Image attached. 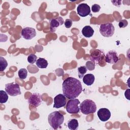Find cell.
I'll return each mask as SVG.
<instances>
[{"instance_id":"1","label":"cell","mask_w":130,"mask_h":130,"mask_svg":"<svg viewBox=\"0 0 130 130\" xmlns=\"http://www.w3.org/2000/svg\"><path fill=\"white\" fill-rule=\"evenodd\" d=\"M62 89L63 95L70 100L75 99L80 95L82 90V86L79 80L70 77L63 81Z\"/></svg>"},{"instance_id":"2","label":"cell","mask_w":130,"mask_h":130,"mask_svg":"<svg viewBox=\"0 0 130 130\" xmlns=\"http://www.w3.org/2000/svg\"><path fill=\"white\" fill-rule=\"evenodd\" d=\"M48 121L53 129H57L63 123L64 117L59 111H56L50 113L48 117Z\"/></svg>"},{"instance_id":"3","label":"cell","mask_w":130,"mask_h":130,"mask_svg":"<svg viewBox=\"0 0 130 130\" xmlns=\"http://www.w3.org/2000/svg\"><path fill=\"white\" fill-rule=\"evenodd\" d=\"M80 110L83 114L88 115L95 112L96 106L93 101L86 99L80 104Z\"/></svg>"},{"instance_id":"4","label":"cell","mask_w":130,"mask_h":130,"mask_svg":"<svg viewBox=\"0 0 130 130\" xmlns=\"http://www.w3.org/2000/svg\"><path fill=\"white\" fill-rule=\"evenodd\" d=\"M80 104L78 99H70L67 102L66 105V110L70 114H76L79 112L80 107L79 104Z\"/></svg>"},{"instance_id":"5","label":"cell","mask_w":130,"mask_h":130,"mask_svg":"<svg viewBox=\"0 0 130 130\" xmlns=\"http://www.w3.org/2000/svg\"><path fill=\"white\" fill-rule=\"evenodd\" d=\"M115 28L111 23H106L102 24L100 27V34L105 37H110L113 35Z\"/></svg>"},{"instance_id":"6","label":"cell","mask_w":130,"mask_h":130,"mask_svg":"<svg viewBox=\"0 0 130 130\" xmlns=\"http://www.w3.org/2000/svg\"><path fill=\"white\" fill-rule=\"evenodd\" d=\"M5 91L10 96H15L21 94L19 85L17 83H9L5 85Z\"/></svg>"},{"instance_id":"7","label":"cell","mask_w":130,"mask_h":130,"mask_svg":"<svg viewBox=\"0 0 130 130\" xmlns=\"http://www.w3.org/2000/svg\"><path fill=\"white\" fill-rule=\"evenodd\" d=\"M21 35L22 37L26 40H31L36 36V31L32 27H26L21 30Z\"/></svg>"},{"instance_id":"8","label":"cell","mask_w":130,"mask_h":130,"mask_svg":"<svg viewBox=\"0 0 130 130\" xmlns=\"http://www.w3.org/2000/svg\"><path fill=\"white\" fill-rule=\"evenodd\" d=\"M43 100L42 96L38 93H33L28 99V103L34 106L37 107L42 103Z\"/></svg>"},{"instance_id":"9","label":"cell","mask_w":130,"mask_h":130,"mask_svg":"<svg viewBox=\"0 0 130 130\" xmlns=\"http://www.w3.org/2000/svg\"><path fill=\"white\" fill-rule=\"evenodd\" d=\"M67 103L66 97L63 94H59L54 98L53 108H60L66 106Z\"/></svg>"},{"instance_id":"10","label":"cell","mask_w":130,"mask_h":130,"mask_svg":"<svg viewBox=\"0 0 130 130\" xmlns=\"http://www.w3.org/2000/svg\"><path fill=\"white\" fill-rule=\"evenodd\" d=\"M77 13L81 17H86L90 13V8L89 6L85 3H81L78 5L77 8Z\"/></svg>"},{"instance_id":"11","label":"cell","mask_w":130,"mask_h":130,"mask_svg":"<svg viewBox=\"0 0 130 130\" xmlns=\"http://www.w3.org/2000/svg\"><path fill=\"white\" fill-rule=\"evenodd\" d=\"M105 57V61L111 64H115L117 63L119 59L117 56V52L113 50L108 51Z\"/></svg>"},{"instance_id":"12","label":"cell","mask_w":130,"mask_h":130,"mask_svg":"<svg viewBox=\"0 0 130 130\" xmlns=\"http://www.w3.org/2000/svg\"><path fill=\"white\" fill-rule=\"evenodd\" d=\"M98 116L102 121H106L109 119L111 117V112L107 108H100L97 113Z\"/></svg>"},{"instance_id":"13","label":"cell","mask_w":130,"mask_h":130,"mask_svg":"<svg viewBox=\"0 0 130 130\" xmlns=\"http://www.w3.org/2000/svg\"><path fill=\"white\" fill-rule=\"evenodd\" d=\"M63 23V19L61 17L52 18L50 20V29L51 32H54L57 27Z\"/></svg>"},{"instance_id":"14","label":"cell","mask_w":130,"mask_h":130,"mask_svg":"<svg viewBox=\"0 0 130 130\" xmlns=\"http://www.w3.org/2000/svg\"><path fill=\"white\" fill-rule=\"evenodd\" d=\"M102 52L100 50L93 49L91 53V59L95 63H99L101 58Z\"/></svg>"},{"instance_id":"15","label":"cell","mask_w":130,"mask_h":130,"mask_svg":"<svg viewBox=\"0 0 130 130\" xmlns=\"http://www.w3.org/2000/svg\"><path fill=\"white\" fill-rule=\"evenodd\" d=\"M95 80L94 76L92 74H87L83 77V82L87 86L92 85Z\"/></svg>"},{"instance_id":"16","label":"cell","mask_w":130,"mask_h":130,"mask_svg":"<svg viewBox=\"0 0 130 130\" xmlns=\"http://www.w3.org/2000/svg\"><path fill=\"white\" fill-rule=\"evenodd\" d=\"M82 34L86 38H90L94 34V30L90 26L87 25L82 28Z\"/></svg>"},{"instance_id":"17","label":"cell","mask_w":130,"mask_h":130,"mask_svg":"<svg viewBox=\"0 0 130 130\" xmlns=\"http://www.w3.org/2000/svg\"><path fill=\"white\" fill-rule=\"evenodd\" d=\"M67 125L70 129L76 130L78 129L79 126L78 121L76 119H72L68 122Z\"/></svg>"},{"instance_id":"18","label":"cell","mask_w":130,"mask_h":130,"mask_svg":"<svg viewBox=\"0 0 130 130\" xmlns=\"http://www.w3.org/2000/svg\"><path fill=\"white\" fill-rule=\"evenodd\" d=\"M48 63L47 61L43 58H39L36 61V65L37 66L41 69L46 68L48 66Z\"/></svg>"},{"instance_id":"19","label":"cell","mask_w":130,"mask_h":130,"mask_svg":"<svg viewBox=\"0 0 130 130\" xmlns=\"http://www.w3.org/2000/svg\"><path fill=\"white\" fill-rule=\"evenodd\" d=\"M8 100V93L6 91L0 90V103L1 104L5 103Z\"/></svg>"},{"instance_id":"20","label":"cell","mask_w":130,"mask_h":130,"mask_svg":"<svg viewBox=\"0 0 130 130\" xmlns=\"http://www.w3.org/2000/svg\"><path fill=\"white\" fill-rule=\"evenodd\" d=\"M78 72V77L79 78H82L84 76V74L87 72V69L85 66H81L77 69Z\"/></svg>"},{"instance_id":"21","label":"cell","mask_w":130,"mask_h":130,"mask_svg":"<svg viewBox=\"0 0 130 130\" xmlns=\"http://www.w3.org/2000/svg\"><path fill=\"white\" fill-rule=\"evenodd\" d=\"M8 66V63L5 58L3 57H0V71H4Z\"/></svg>"},{"instance_id":"22","label":"cell","mask_w":130,"mask_h":130,"mask_svg":"<svg viewBox=\"0 0 130 130\" xmlns=\"http://www.w3.org/2000/svg\"><path fill=\"white\" fill-rule=\"evenodd\" d=\"M18 74V76H19V78L20 79L23 80V79H25L27 77V71L26 69L22 68L19 70Z\"/></svg>"},{"instance_id":"23","label":"cell","mask_w":130,"mask_h":130,"mask_svg":"<svg viewBox=\"0 0 130 130\" xmlns=\"http://www.w3.org/2000/svg\"><path fill=\"white\" fill-rule=\"evenodd\" d=\"M37 56L34 54H30L27 57V61L30 64H34L36 62Z\"/></svg>"},{"instance_id":"24","label":"cell","mask_w":130,"mask_h":130,"mask_svg":"<svg viewBox=\"0 0 130 130\" xmlns=\"http://www.w3.org/2000/svg\"><path fill=\"white\" fill-rule=\"evenodd\" d=\"M85 67L88 70L92 71L95 68V62L91 60H88L86 62Z\"/></svg>"},{"instance_id":"25","label":"cell","mask_w":130,"mask_h":130,"mask_svg":"<svg viewBox=\"0 0 130 130\" xmlns=\"http://www.w3.org/2000/svg\"><path fill=\"white\" fill-rule=\"evenodd\" d=\"M128 24V22L125 19H122L120 20L118 23V25L120 28H124L127 26Z\"/></svg>"},{"instance_id":"26","label":"cell","mask_w":130,"mask_h":130,"mask_svg":"<svg viewBox=\"0 0 130 130\" xmlns=\"http://www.w3.org/2000/svg\"><path fill=\"white\" fill-rule=\"evenodd\" d=\"M101 9V7L98 4H93L91 7V10L94 13H96L100 11Z\"/></svg>"},{"instance_id":"27","label":"cell","mask_w":130,"mask_h":130,"mask_svg":"<svg viewBox=\"0 0 130 130\" xmlns=\"http://www.w3.org/2000/svg\"><path fill=\"white\" fill-rule=\"evenodd\" d=\"M72 20L70 19H67L64 22L65 27L67 28H70L72 25Z\"/></svg>"}]
</instances>
